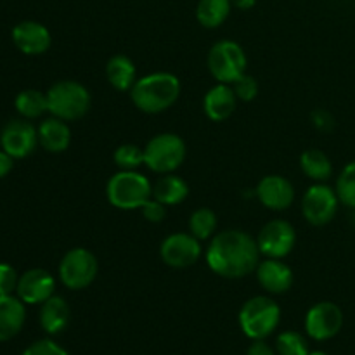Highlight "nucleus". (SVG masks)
Here are the masks:
<instances>
[{
    "label": "nucleus",
    "instance_id": "obj_1",
    "mask_svg": "<svg viewBox=\"0 0 355 355\" xmlns=\"http://www.w3.org/2000/svg\"><path fill=\"white\" fill-rule=\"evenodd\" d=\"M260 255L255 238L245 231L229 229L214 236L207 250V262L217 276L241 279L257 269Z\"/></svg>",
    "mask_w": 355,
    "mask_h": 355
},
{
    "label": "nucleus",
    "instance_id": "obj_2",
    "mask_svg": "<svg viewBox=\"0 0 355 355\" xmlns=\"http://www.w3.org/2000/svg\"><path fill=\"white\" fill-rule=\"evenodd\" d=\"M180 96V80L173 73L156 71L137 78L130 90L132 103L139 111L158 114L172 107Z\"/></svg>",
    "mask_w": 355,
    "mask_h": 355
},
{
    "label": "nucleus",
    "instance_id": "obj_3",
    "mask_svg": "<svg viewBox=\"0 0 355 355\" xmlns=\"http://www.w3.org/2000/svg\"><path fill=\"white\" fill-rule=\"evenodd\" d=\"M107 201L118 210H137L153 196V187L148 177L137 170H120L106 186Z\"/></svg>",
    "mask_w": 355,
    "mask_h": 355
},
{
    "label": "nucleus",
    "instance_id": "obj_4",
    "mask_svg": "<svg viewBox=\"0 0 355 355\" xmlns=\"http://www.w3.org/2000/svg\"><path fill=\"white\" fill-rule=\"evenodd\" d=\"M49 113L64 121H76L85 116L92 97L85 85L75 80H61L47 90Z\"/></svg>",
    "mask_w": 355,
    "mask_h": 355
},
{
    "label": "nucleus",
    "instance_id": "obj_5",
    "mask_svg": "<svg viewBox=\"0 0 355 355\" xmlns=\"http://www.w3.org/2000/svg\"><path fill=\"white\" fill-rule=\"evenodd\" d=\"M281 321V309L270 297H253L239 311V326L252 340H266L276 331Z\"/></svg>",
    "mask_w": 355,
    "mask_h": 355
},
{
    "label": "nucleus",
    "instance_id": "obj_6",
    "mask_svg": "<svg viewBox=\"0 0 355 355\" xmlns=\"http://www.w3.org/2000/svg\"><path fill=\"white\" fill-rule=\"evenodd\" d=\"M208 69L218 83L232 85L246 73L248 58L241 45L234 40H220L210 49L207 59Z\"/></svg>",
    "mask_w": 355,
    "mask_h": 355
},
{
    "label": "nucleus",
    "instance_id": "obj_7",
    "mask_svg": "<svg viewBox=\"0 0 355 355\" xmlns=\"http://www.w3.org/2000/svg\"><path fill=\"white\" fill-rule=\"evenodd\" d=\"M186 159V142L177 134H158L146 144L144 165L155 173H172Z\"/></svg>",
    "mask_w": 355,
    "mask_h": 355
},
{
    "label": "nucleus",
    "instance_id": "obj_8",
    "mask_svg": "<svg viewBox=\"0 0 355 355\" xmlns=\"http://www.w3.org/2000/svg\"><path fill=\"white\" fill-rule=\"evenodd\" d=\"M99 263L90 250L76 246L62 257L59 263V277L66 288L73 291L85 290L96 281Z\"/></svg>",
    "mask_w": 355,
    "mask_h": 355
},
{
    "label": "nucleus",
    "instance_id": "obj_9",
    "mask_svg": "<svg viewBox=\"0 0 355 355\" xmlns=\"http://www.w3.org/2000/svg\"><path fill=\"white\" fill-rule=\"evenodd\" d=\"M338 194L328 184L318 182L307 189L302 200V214L312 225H326L338 211Z\"/></svg>",
    "mask_w": 355,
    "mask_h": 355
},
{
    "label": "nucleus",
    "instance_id": "obj_10",
    "mask_svg": "<svg viewBox=\"0 0 355 355\" xmlns=\"http://www.w3.org/2000/svg\"><path fill=\"white\" fill-rule=\"evenodd\" d=\"M257 245L266 259H284L297 245V232L290 222L276 218L260 229Z\"/></svg>",
    "mask_w": 355,
    "mask_h": 355
},
{
    "label": "nucleus",
    "instance_id": "obj_11",
    "mask_svg": "<svg viewBox=\"0 0 355 355\" xmlns=\"http://www.w3.org/2000/svg\"><path fill=\"white\" fill-rule=\"evenodd\" d=\"M203 248L196 236L191 232H173L163 239L159 246V257L173 269H186L200 260Z\"/></svg>",
    "mask_w": 355,
    "mask_h": 355
},
{
    "label": "nucleus",
    "instance_id": "obj_12",
    "mask_svg": "<svg viewBox=\"0 0 355 355\" xmlns=\"http://www.w3.org/2000/svg\"><path fill=\"white\" fill-rule=\"evenodd\" d=\"M343 326V312L333 302H319L309 309L305 318V331L312 340L326 342L340 333Z\"/></svg>",
    "mask_w": 355,
    "mask_h": 355
},
{
    "label": "nucleus",
    "instance_id": "obj_13",
    "mask_svg": "<svg viewBox=\"0 0 355 355\" xmlns=\"http://www.w3.org/2000/svg\"><path fill=\"white\" fill-rule=\"evenodd\" d=\"M38 144V130L26 120H12L0 134V146L12 158H26Z\"/></svg>",
    "mask_w": 355,
    "mask_h": 355
},
{
    "label": "nucleus",
    "instance_id": "obj_14",
    "mask_svg": "<svg viewBox=\"0 0 355 355\" xmlns=\"http://www.w3.org/2000/svg\"><path fill=\"white\" fill-rule=\"evenodd\" d=\"M55 279L45 269H30L17 281L16 293L24 304H44L54 295Z\"/></svg>",
    "mask_w": 355,
    "mask_h": 355
},
{
    "label": "nucleus",
    "instance_id": "obj_15",
    "mask_svg": "<svg viewBox=\"0 0 355 355\" xmlns=\"http://www.w3.org/2000/svg\"><path fill=\"white\" fill-rule=\"evenodd\" d=\"M257 198L266 208L283 211L291 207L295 200L293 184L283 175H267L259 182L255 189Z\"/></svg>",
    "mask_w": 355,
    "mask_h": 355
},
{
    "label": "nucleus",
    "instance_id": "obj_16",
    "mask_svg": "<svg viewBox=\"0 0 355 355\" xmlns=\"http://www.w3.org/2000/svg\"><path fill=\"white\" fill-rule=\"evenodd\" d=\"M12 42L23 54L40 55L49 51L52 44L51 31L37 21H23L12 30Z\"/></svg>",
    "mask_w": 355,
    "mask_h": 355
},
{
    "label": "nucleus",
    "instance_id": "obj_17",
    "mask_svg": "<svg viewBox=\"0 0 355 355\" xmlns=\"http://www.w3.org/2000/svg\"><path fill=\"white\" fill-rule=\"evenodd\" d=\"M260 286L272 295H283L293 284V270L281 259H266L255 269Z\"/></svg>",
    "mask_w": 355,
    "mask_h": 355
},
{
    "label": "nucleus",
    "instance_id": "obj_18",
    "mask_svg": "<svg viewBox=\"0 0 355 355\" xmlns=\"http://www.w3.org/2000/svg\"><path fill=\"white\" fill-rule=\"evenodd\" d=\"M236 103H238V97H236L234 89L227 83H218L211 87L205 96L203 110L211 121H224L232 116L236 111Z\"/></svg>",
    "mask_w": 355,
    "mask_h": 355
},
{
    "label": "nucleus",
    "instance_id": "obj_19",
    "mask_svg": "<svg viewBox=\"0 0 355 355\" xmlns=\"http://www.w3.org/2000/svg\"><path fill=\"white\" fill-rule=\"evenodd\" d=\"M26 321L24 302L19 297L2 295L0 297V342L12 340L23 329Z\"/></svg>",
    "mask_w": 355,
    "mask_h": 355
},
{
    "label": "nucleus",
    "instance_id": "obj_20",
    "mask_svg": "<svg viewBox=\"0 0 355 355\" xmlns=\"http://www.w3.org/2000/svg\"><path fill=\"white\" fill-rule=\"evenodd\" d=\"M38 130V142L49 153H62L69 148L71 142V130L68 123L61 118H47L40 123Z\"/></svg>",
    "mask_w": 355,
    "mask_h": 355
},
{
    "label": "nucleus",
    "instance_id": "obj_21",
    "mask_svg": "<svg viewBox=\"0 0 355 355\" xmlns=\"http://www.w3.org/2000/svg\"><path fill=\"white\" fill-rule=\"evenodd\" d=\"M69 322V305L58 295H52L49 300L42 304L40 324L49 335H58L68 326Z\"/></svg>",
    "mask_w": 355,
    "mask_h": 355
},
{
    "label": "nucleus",
    "instance_id": "obj_22",
    "mask_svg": "<svg viewBox=\"0 0 355 355\" xmlns=\"http://www.w3.org/2000/svg\"><path fill=\"white\" fill-rule=\"evenodd\" d=\"M187 196H189L187 182L182 177L173 175V173H165L153 186V198L158 200L159 203L166 205V207L182 203Z\"/></svg>",
    "mask_w": 355,
    "mask_h": 355
},
{
    "label": "nucleus",
    "instance_id": "obj_23",
    "mask_svg": "<svg viewBox=\"0 0 355 355\" xmlns=\"http://www.w3.org/2000/svg\"><path fill=\"white\" fill-rule=\"evenodd\" d=\"M107 82L120 92L132 90L134 83L137 82V69L134 61L128 55L116 54L107 61L106 64Z\"/></svg>",
    "mask_w": 355,
    "mask_h": 355
},
{
    "label": "nucleus",
    "instance_id": "obj_24",
    "mask_svg": "<svg viewBox=\"0 0 355 355\" xmlns=\"http://www.w3.org/2000/svg\"><path fill=\"white\" fill-rule=\"evenodd\" d=\"M300 166L305 175L315 182H326L333 173L331 159L321 149H307L302 153Z\"/></svg>",
    "mask_w": 355,
    "mask_h": 355
},
{
    "label": "nucleus",
    "instance_id": "obj_25",
    "mask_svg": "<svg viewBox=\"0 0 355 355\" xmlns=\"http://www.w3.org/2000/svg\"><path fill=\"white\" fill-rule=\"evenodd\" d=\"M231 9V0H200L196 7V17L201 26L214 30L225 23Z\"/></svg>",
    "mask_w": 355,
    "mask_h": 355
},
{
    "label": "nucleus",
    "instance_id": "obj_26",
    "mask_svg": "<svg viewBox=\"0 0 355 355\" xmlns=\"http://www.w3.org/2000/svg\"><path fill=\"white\" fill-rule=\"evenodd\" d=\"M17 113L26 120H33V118L42 116L45 111H49L47 104V94L40 92V90L28 89L17 94L16 101H14Z\"/></svg>",
    "mask_w": 355,
    "mask_h": 355
},
{
    "label": "nucleus",
    "instance_id": "obj_27",
    "mask_svg": "<svg viewBox=\"0 0 355 355\" xmlns=\"http://www.w3.org/2000/svg\"><path fill=\"white\" fill-rule=\"evenodd\" d=\"M217 215L210 208H198L189 217V232L200 241L211 238L217 231Z\"/></svg>",
    "mask_w": 355,
    "mask_h": 355
},
{
    "label": "nucleus",
    "instance_id": "obj_28",
    "mask_svg": "<svg viewBox=\"0 0 355 355\" xmlns=\"http://www.w3.org/2000/svg\"><path fill=\"white\" fill-rule=\"evenodd\" d=\"M336 194L340 203L355 210V162H350L336 179Z\"/></svg>",
    "mask_w": 355,
    "mask_h": 355
},
{
    "label": "nucleus",
    "instance_id": "obj_29",
    "mask_svg": "<svg viewBox=\"0 0 355 355\" xmlns=\"http://www.w3.org/2000/svg\"><path fill=\"white\" fill-rule=\"evenodd\" d=\"M113 159L120 170H137L144 165V149L135 144H121L114 149Z\"/></svg>",
    "mask_w": 355,
    "mask_h": 355
},
{
    "label": "nucleus",
    "instance_id": "obj_30",
    "mask_svg": "<svg viewBox=\"0 0 355 355\" xmlns=\"http://www.w3.org/2000/svg\"><path fill=\"white\" fill-rule=\"evenodd\" d=\"M276 350L279 355H309V345L298 331H284L277 336Z\"/></svg>",
    "mask_w": 355,
    "mask_h": 355
},
{
    "label": "nucleus",
    "instance_id": "obj_31",
    "mask_svg": "<svg viewBox=\"0 0 355 355\" xmlns=\"http://www.w3.org/2000/svg\"><path fill=\"white\" fill-rule=\"evenodd\" d=\"M232 89H234L236 97L245 101V103H250V101L259 96V82L252 75H246V73L232 83Z\"/></svg>",
    "mask_w": 355,
    "mask_h": 355
},
{
    "label": "nucleus",
    "instance_id": "obj_32",
    "mask_svg": "<svg viewBox=\"0 0 355 355\" xmlns=\"http://www.w3.org/2000/svg\"><path fill=\"white\" fill-rule=\"evenodd\" d=\"M17 276L16 269L9 263H0V297L2 295H12L17 288Z\"/></svg>",
    "mask_w": 355,
    "mask_h": 355
},
{
    "label": "nucleus",
    "instance_id": "obj_33",
    "mask_svg": "<svg viewBox=\"0 0 355 355\" xmlns=\"http://www.w3.org/2000/svg\"><path fill=\"white\" fill-rule=\"evenodd\" d=\"M141 210L146 220L151 222V224H159V222L166 217V205L159 203V201L155 200V198L146 201V203L142 205Z\"/></svg>",
    "mask_w": 355,
    "mask_h": 355
},
{
    "label": "nucleus",
    "instance_id": "obj_34",
    "mask_svg": "<svg viewBox=\"0 0 355 355\" xmlns=\"http://www.w3.org/2000/svg\"><path fill=\"white\" fill-rule=\"evenodd\" d=\"M23 355H68V352L52 340H40V342H35L33 345L28 347Z\"/></svg>",
    "mask_w": 355,
    "mask_h": 355
},
{
    "label": "nucleus",
    "instance_id": "obj_35",
    "mask_svg": "<svg viewBox=\"0 0 355 355\" xmlns=\"http://www.w3.org/2000/svg\"><path fill=\"white\" fill-rule=\"evenodd\" d=\"M312 125L321 132H329L335 127V118L329 111L326 110H315L312 111Z\"/></svg>",
    "mask_w": 355,
    "mask_h": 355
},
{
    "label": "nucleus",
    "instance_id": "obj_36",
    "mask_svg": "<svg viewBox=\"0 0 355 355\" xmlns=\"http://www.w3.org/2000/svg\"><path fill=\"white\" fill-rule=\"evenodd\" d=\"M246 355H276L272 350V347L267 345L263 340H253L252 347L248 349V354Z\"/></svg>",
    "mask_w": 355,
    "mask_h": 355
},
{
    "label": "nucleus",
    "instance_id": "obj_37",
    "mask_svg": "<svg viewBox=\"0 0 355 355\" xmlns=\"http://www.w3.org/2000/svg\"><path fill=\"white\" fill-rule=\"evenodd\" d=\"M12 166H14V158L10 155H7V153L2 149V151H0V179L9 175Z\"/></svg>",
    "mask_w": 355,
    "mask_h": 355
},
{
    "label": "nucleus",
    "instance_id": "obj_38",
    "mask_svg": "<svg viewBox=\"0 0 355 355\" xmlns=\"http://www.w3.org/2000/svg\"><path fill=\"white\" fill-rule=\"evenodd\" d=\"M231 3L241 10H250L252 7H255L257 0H231Z\"/></svg>",
    "mask_w": 355,
    "mask_h": 355
},
{
    "label": "nucleus",
    "instance_id": "obj_39",
    "mask_svg": "<svg viewBox=\"0 0 355 355\" xmlns=\"http://www.w3.org/2000/svg\"><path fill=\"white\" fill-rule=\"evenodd\" d=\"M309 355H328V354H324V352H312V354H309Z\"/></svg>",
    "mask_w": 355,
    "mask_h": 355
}]
</instances>
